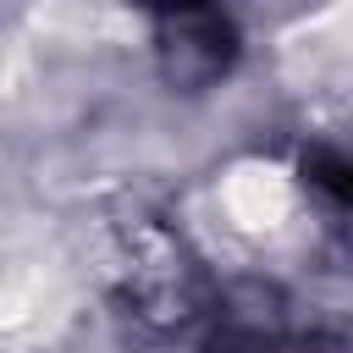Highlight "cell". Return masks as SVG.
Listing matches in <instances>:
<instances>
[{
  "instance_id": "cell-3",
  "label": "cell",
  "mask_w": 353,
  "mask_h": 353,
  "mask_svg": "<svg viewBox=\"0 0 353 353\" xmlns=\"http://www.w3.org/2000/svg\"><path fill=\"white\" fill-rule=\"evenodd\" d=\"M215 331L204 336V353H342L336 336L298 331L292 303L270 281H237L215 298Z\"/></svg>"
},
{
  "instance_id": "cell-2",
  "label": "cell",
  "mask_w": 353,
  "mask_h": 353,
  "mask_svg": "<svg viewBox=\"0 0 353 353\" xmlns=\"http://www.w3.org/2000/svg\"><path fill=\"white\" fill-rule=\"evenodd\" d=\"M154 22V55L160 77L171 88H210L237 61V28L221 11V0H138Z\"/></svg>"
},
{
  "instance_id": "cell-1",
  "label": "cell",
  "mask_w": 353,
  "mask_h": 353,
  "mask_svg": "<svg viewBox=\"0 0 353 353\" xmlns=\"http://www.w3.org/2000/svg\"><path fill=\"white\" fill-rule=\"evenodd\" d=\"M116 309L121 320L149 336L171 342L188 336L215 309V281L199 265V254L160 221H138L121 243V276H116Z\"/></svg>"
},
{
  "instance_id": "cell-4",
  "label": "cell",
  "mask_w": 353,
  "mask_h": 353,
  "mask_svg": "<svg viewBox=\"0 0 353 353\" xmlns=\"http://www.w3.org/2000/svg\"><path fill=\"white\" fill-rule=\"evenodd\" d=\"M303 176H309V188H320V193L331 199V210H342L347 193H353V171H347V160H342L336 149H325V143H314V149L303 154Z\"/></svg>"
}]
</instances>
